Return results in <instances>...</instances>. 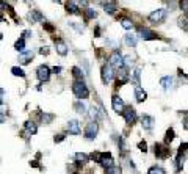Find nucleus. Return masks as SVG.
<instances>
[{"label": "nucleus", "mask_w": 188, "mask_h": 174, "mask_svg": "<svg viewBox=\"0 0 188 174\" xmlns=\"http://www.w3.org/2000/svg\"><path fill=\"white\" fill-rule=\"evenodd\" d=\"M72 91H74V94H75L79 99H86V97L89 96V89H88V86H86L82 80H75V82H74Z\"/></svg>", "instance_id": "f257e3e1"}, {"label": "nucleus", "mask_w": 188, "mask_h": 174, "mask_svg": "<svg viewBox=\"0 0 188 174\" xmlns=\"http://www.w3.org/2000/svg\"><path fill=\"white\" fill-rule=\"evenodd\" d=\"M122 58H124V57H122L119 52L114 50V52L111 54V57H110V64H108V66H110L111 69L114 67V69H118V71L122 69V67H124V61H122Z\"/></svg>", "instance_id": "f03ea898"}, {"label": "nucleus", "mask_w": 188, "mask_h": 174, "mask_svg": "<svg viewBox=\"0 0 188 174\" xmlns=\"http://www.w3.org/2000/svg\"><path fill=\"white\" fill-rule=\"evenodd\" d=\"M121 115L124 116V119H126V122H127V124H130V126H133V124H135V121H136V111H135V108L127 107V108H124V110H122V113H121Z\"/></svg>", "instance_id": "7ed1b4c3"}, {"label": "nucleus", "mask_w": 188, "mask_h": 174, "mask_svg": "<svg viewBox=\"0 0 188 174\" xmlns=\"http://www.w3.org/2000/svg\"><path fill=\"white\" fill-rule=\"evenodd\" d=\"M97 132H99V126H97V122H89L88 126H86V130H85V137H86V140H94L96 138V135H97Z\"/></svg>", "instance_id": "20e7f679"}, {"label": "nucleus", "mask_w": 188, "mask_h": 174, "mask_svg": "<svg viewBox=\"0 0 188 174\" xmlns=\"http://www.w3.org/2000/svg\"><path fill=\"white\" fill-rule=\"evenodd\" d=\"M164 17H166V10H163V8L155 10V11H152V13L149 14V20L154 22V24H160Z\"/></svg>", "instance_id": "39448f33"}, {"label": "nucleus", "mask_w": 188, "mask_h": 174, "mask_svg": "<svg viewBox=\"0 0 188 174\" xmlns=\"http://www.w3.org/2000/svg\"><path fill=\"white\" fill-rule=\"evenodd\" d=\"M100 72H102V82L105 83V85H108L111 80H113V69L108 66V64H104L102 66V69H100Z\"/></svg>", "instance_id": "423d86ee"}, {"label": "nucleus", "mask_w": 188, "mask_h": 174, "mask_svg": "<svg viewBox=\"0 0 188 174\" xmlns=\"http://www.w3.org/2000/svg\"><path fill=\"white\" fill-rule=\"evenodd\" d=\"M111 105H113V110L116 111V113H122V110L126 108L124 107V101L118 96V94H114L113 97H111Z\"/></svg>", "instance_id": "0eeeda50"}, {"label": "nucleus", "mask_w": 188, "mask_h": 174, "mask_svg": "<svg viewBox=\"0 0 188 174\" xmlns=\"http://www.w3.org/2000/svg\"><path fill=\"white\" fill-rule=\"evenodd\" d=\"M36 74H38V79L41 82H47V80L50 79V69L47 67V66H44V64L36 69Z\"/></svg>", "instance_id": "6e6552de"}, {"label": "nucleus", "mask_w": 188, "mask_h": 174, "mask_svg": "<svg viewBox=\"0 0 188 174\" xmlns=\"http://www.w3.org/2000/svg\"><path fill=\"white\" fill-rule=\"evenodd\" d=\"M155 155L158 159H168L171 155V151L166 146H161V144H155Z\"/></svg>", "instance_id": "1a4fd4ad"}, {"label": "nucleus", "mask_w": 188, "mask_h": 174, "mask_svg": "<svg viewBox=\"0 0 188 174\" xmlns=\"http://www.w3.org/2000/svg\"><path fill=\"white\" fill-rule=\"evenodd\" d=\"M67 132L72 133V135H80L82 130H80V124H79L77 119H70L67 122Z\"/></svg>", "instance_id": "9d476101"}, {"label": "nucleus", "mask_w": 188, "mask_h": 174, "mask_svg": "<svg viewBox=\"0 0 188 174\" xmlns=\"http://www.w3.org/2000/svg\"><path fill=\"white\" fill-rule=\"evenodd\" d=\"M99 163H100L102 166H105V168L111 166V165H113V159H111V154H110V152L100 154V157H99Z\"/></svg>", "instance_id": "9b49d317"}, {"label": "nucleus", "mask_w": 188, "mask_h": 174, "mask_svg": "<svg viewBox=\"0 0 188 174\" xmlns=\"http://www.w3.org/2000/svg\"><path fill=\"white\" fill-rule=\"evenodd\" d=\"M66 11H67L69 14H79V13H80V8H79V5L75 3V0H70V2L66 3Z\"/></svg>", "instance_id": "f8f14e48"}, {"label": "nucleus", "mask_w": 188, "mask_h": 174, "mask_svg": "<svg viewBox=\"0 0 188 174\" xmlns=\"http://www.w3.org/2000/svg\"><path fill=\"white\" fill-rule=\"evenodd\" d=\"M139 35H141V38L143 39H158V36L154 33V32H151V30H147V28H139Z\"/></svg>", "instance_id": "ddd939ff"}, {"label": "nucleus", "mask_w": 188, "mask_h": 174, "mask_svg": "<svg viewBox=\"0 0 188 174\" xmlns=\"http://www.w3.org/2000/svg\"><path fill=\"white\" fill-rule=\"evenodd\" d=\"M135 97H136L138 102H144L146 99H147V94H146V91H144L143 88L136 86V88H135Z\"/></svg>", "instance_id": "4468645a"}, {"label": "nucleus", "mask_w": 188, "mask_h": 174, "mask_svg": "<svg viewBox=\"0 0 188 174\" xmlns=\"http://www.w3.org/2000/svg\"><path fill=\"white\" fill-rule=\"evenodd\" d=\"M141 122H143V127H144L146 130H151V129L154 127V118H152V116L144 115L143 119H141Z\"/></svg>", "instance_id": "2eb2a0df"}, {"label": "nucleus", "mask_w": 188, "mask_h": 174, "mask_svg": "<svg viewBox=\"0 0 188 174\" xmlns=\"http://www.w3.org/2000/svg\"><path fill=\"white\" fill-rule=\"evenodd\" d=\"M32 60H33V52H32V50L22 52V54H20V58H19V61H20L22 64H28Z\"/></svg>", "instance_id": "dca6fc26"}, {"label": "nucleus", "mask_w": 188, "mask_h": 174, "mask_svg": "<svg viewBox=\"0 0 188 174\" xmlns=\"http://www.w3.org/2000/svg\"><path fill=\"white\" fill-rule=\"evenodd\" d=\"M173 83H174V80H173V77H169V76L163 77V79L160 80V85L163 86V89H166V91L173 88Z\"/></svg>", "instance_id": "f3484780"}, {"label": "nucleus", "mask_w": 188, "mask_h": 174, "mask_svg": "<svg viewBox=\"0 0 188 174\" xmlns=\"http://www.w3.org/2000/svg\"><path fill=\"white\" fill-rule=\"evenodd\" d=\"M55 42H57V52L60 55H67V46L61 41H55Z\"/></svg>", "instance_id": "a211bd4d"}, {"label": "nucleus", "mask_w": 188, "mask_h": 174, "mask_svg": "<svg viewBox=\"0 0 188 174\" xmlns=\"http://www.w3.org/2000/svg\"><path fill=\"white\" fill-rule=\"evenodd\" d=\"M89 116H91V119H92L94 122H97V121L102 118V115L99 113V110H97L96 107H91V110H89Z\"/></svg>", "instance_id": "6ab92c4d"}, {"label": "nucleus", "mask_w": 188, "mask_h": 174, "mask_svg": "<svg viewBox=\"0 0 188 174\" xmlns=\"http://www.w3.org/2000/svg\"><path fill=\"white\" fill-rule=\"evenodd\" d=\"M25 129H27V132L32 133V135H35V133L38 132V127H36V124H35L33 121H27V122H25Z\"/></svg>", "instance_id": "aec40b11"}, {"label": "nucleus", "mask_w": 188, "mask_h": 174, "mask_svg": "<svg viewBox=\"0 0 188 174\" xmlns=\"http://www.w3.org/2000/svg\"><path fill=\"white\" fill-rule=\"evenodd\" d=\"M28 19H30L32 22H36V20H42L44 17H42V14H41L38 10H33V11L28 14Z\"/></svg>", "instance_id": "412c9836"}, {"label": "nucleus", "mask_w": 188, "mask_h": 174, "mask_svg": "<svg viewBox=\"0 0 188 174\" xmlns=\"http://www.w3.org/2000/svg\"><path fill=\"white\" fill-rule=\"evenodd\" d=\"M121 172H122L121 166H116V165H111V166L105 168V174H121Z\"/></svg>", "instance_id": "4be33fe9"}, {"label": "nucleus", "mask_w": 188, "mask_h": 174, "mask_svg": "<svg viewBox=\"0 0 188 174\" xmlns=\"http://www.w3.org/2000/svg\"><path fill=\"white\" fill-rule=\"evenodd\" d=\"M14 49H16L17 52H24V49H25V39H24V38L17 39L16 44H14Z\"/></svg>", "instance_id": "5701e85b"}, {"label": "nucleus", "mask_w": 188, "mask_h": 174, "mask_svg": "<svg viewBox=\"0 0 188 174\" xmlns=\"http://www.w3.org/2000/svg\"><path fill=\"white\" fill-rule=\"evenodd\" d=\"M126 42H127V46L135 47L138 41H136V36H135V35H126Z\"/></svg>", "instance_id": "b1692460"}, {"label": "nucleus", "mask_w": 188, "mask_h": 174, "mask_svg": "<svg viewBox=\"0 0 188 174\" xmlns=\"http://www.w3.org/2000/svg\"><path fill=\"white\" fill-rule=\"evenodd\" d=\"M74 108H75L79 113H85V111H86V105H85V102H82V101L75 102V104H74Z\"/></svg>", "instance_id": "393cba45"}, {"label": "nucleus", "mask_w": 188, "mask_h": 174, "mask_svg": "<svg viewBox=\"0 0 188 174\" xmlns=\"http://www.w3.org/2000/svg\"><path fill=\"white\" fill-rule=\"evenodd\" d=\"M147 174H166V171H164L163 168H160V166H152L147 171Z\"/></svg>", "instance_id": "a878e982"}, {"label": "nucleus", "mask_w": 188, "mask_h": 174, "mask_svg": "<svg viewBox=\"0 0 188 174\" xmlns=\"http://www.w3.org/2000/svg\"><path fill=\"white\" fill-rule=\"evenodd\" d=\"M72 74H74V77L77 79V80H83V72H82V69L80 67H72Z\"/></svg>", "instance_id": "bb28decb"}, {"label": "nucleus", "mask_w": 188, "mask_h": 174, "mask_svg": "<svg viewBox=\"0 0 188 174\" xmlns=\"http://www.w3.org/2000/svg\"><path fill=\"white\" fill-rule=\"evenodd\" d=\"M11 72L14 74L16 77H25V72H24L20 67H17V66H14V67H11Z\"/></svg>", "instance_id": "cd10ccee"}, {"label": "nucleus", "mask_w": 188, "mask_h": 174, "mask_svg": "<svg viewBox=\"0 0 188 174\" xmlns=\"http://www.w3.org/2000/svg\"><path fill=\"white\" fill-rule=\"evenodd\" d=\"M75 160H77L79 163H86V162H88V155H86V154H82V152H77V154H75Z\"/></svg>", "instance_id": "c85d7f7f"}, {"label": "nucleus", "mask_w": 188, "mask_h": 174, "mask_svg": "<svg viewBox=\"0 0 188 174\" xmlns=\"http://www.w3.org/2000/svg\"><path fill=\"white\" fill-rule=\"evenodd\" d=\"M121 25H122L126 30H130V28L133 27V24H132V20H129V19H122V20H121Z\"/></svg>", "instance_id": "c756f323"}, {"label": "nucleus", "mask_w": 188, "mask_h": 174, "mask_svg": "<svg viewBox=\"0 0 188 174\" xmlns=\"http://www.w3.org/2000/svg\"><path fill=\"white\" fill-rule=\"evenodd\" d=\"M104 10H105L108 14H114V13H116V7L111 5V3H107V5L104 7Z\"/></svg>", "instance_id": "7c9ffc66"}, {"label": "nucleus", "mask_w": 188, "mask_h": 174, "mask_svg": "<svg viewBox=\"0 0 188 174\" xmlns=\"http://www.w3.org/2000/svg\"><path fill=\"white\" fill-rule=\"evenodd\" d=\"M174 140V130L173 129H168V132H166V138H164V141L166 143H171Z\"/></svg>", "instance_id": "2f4dec72"}, {"label": "nucleus", "mask_w": 188, "mask_h": 174, "mask_svg": "<svg viewBox=\"0 0 188 174\" xmlns=\"http://www.w3.org/2000/svg\"><path fill=\"white\" fill-rule=\"evenodd\" d=\"M85 14H86V19H94V17H96V16H97V13H96V11H94V10H91V8H88Z\"/></svg>", "instance_id": "473e14b6"}, {"label": "nucleus", "mask_w": 188, "mask_h": 174, "mask_svg": "<svg viewBox=\"0 0 188 174\" xmlns=\"http://www.w3.org/2000/svg\"><path fill=\"white\" fill-rule=\"evenodd\" d=\"M180 8H182V11L188 10V0H180Z\"/></svg>", "instance_id": "72a5a7b5"}, {"label": "nucleus", "mask_w": 188, "mask_h": 174, "mask_svg": "<svg viewBox=\"0 0 188 174\" xmlns=\"http://www.w3.org/2000/svg\"><path fill=\"white\" fill-rule=\"evenodd\" d=\"M138 146H139V151H143V152H146V151H147V144H146V141H141Z\"/></svg>", "instance_id": "f704fd0d"}, {"label": "nucleus", "mask_w": 188, "mask_h": 174, "mask_svg": "<svg viewBox=\"0 0 188 174\" xmlns=\"http://www.w3.org/2000/svg\"><path fill=\"white\" fill-rule=\"evenodd\" d=\"M41 119H42L44 122H49V121L52 119V116H50V115H41Z\"/></svg>", "instance_id": "c9c22d12"}, {"label": "nucleus", "mask_w": 188, "mask_h": 174, "mask_svg": "<svg viewBox=\"0 0 188 174\" xmlns=\"http://www.w3.org/2000/svg\"><path fill=\"white\" fill-rule=\"evenodd\" d=\"M39 54H41V55H47V54H49V47H41Z\"/></svg>", "instance_id": "e433bc0d"}, {"label": "nucleus", "mask_w": 188, "mask_h": 174, "mask_svg": "<svg viewBox=\"0 0 188 174\" xmlns=\"http://www.w3.org/2000/svg\"><path fill=\"white\" fill-rule=\"evenodd\" d=\"M179 22H180V27H183V30H185V32H186V19H185V17H183V19H180V20H179Z\"/></svg>", "instance_id": "4c0bfd02"}, {"label": "nucleus", "mask_w": 188, "mask_h": 174, "mask_svg": "<svg viewBox=\"0 0 188 174\" xmlns=\"http://www.w3.org/2000/svg\"><path fill=\"white\" fill-rule=\"evenodd\" d=\"M63 140H64V135H57V137L53 138L55 143H60V141H63Z\"/></svg>", "instance_id": "58836bf2"}, {"label": "nucleus", "mask_w": 188, "mask_h": 174, "mask_svg": "<svg viewBox=\"0 0 188 174\" xmlns=\"http://www.w3.org/2000/svg\"><path fill=\"white\" fill-rule=\"evenodd\" d=\"M139 72H141L139 69L135 71V82H136V85H138V82H139Z\"/></svg>", "instance_id": "ea45409f"}, {"label": "nucleus", "mask_w": 188, "mask_h": 174, "mask_svg": "<svg viewBox=\"0 0 188 174\" xmlns=\"http://www.w3.org/2000/svg\"><path fill=\"white\" fill-rule=\"evenodd\" d=\"M44 28H45L47 32H53V27L50 25V24H44Z\"/></svg>", "instance_id": "a19ab883"}, {"label": "nucleus", "mask_w": 188, "mask_h": 174, "mask_svg": "<svg viewBox=\"0 0 188 174\" xmlns=\"http://www.w3.org/2000/svg\"><path fill=\"white\" fill-rule=\"evenodd\" d=\"M60 72H61V67L60 66H55L53 67V74H60Z\"/></svg>", "instance_id": "79ce46f5"}, {"label": "nucleus", "mask_w": 188, "mask_h": 174, "mask_svg": "<svg viewBox=\"0 0 188 174\" xmlns=\"http://www.w3.org/2000/svg\"><path fill=\"white\" fill-rule=\"evenodd\" d=\"M2 122H5V115L0 111V124H2Z\"/></svg>", "instance_id": "37998d69"}, {"label": "nucleus", "mask_w": 188, "mask_h": 174, "mask_svg": "<svg viewBox=\"0 0 188 174\" xmlns=\"http://www.w3.org/2000/svg\"><path fill=\"white\" fill-rule=\"evenodd\" d=\"M24 36H32V32H24Z\"/></svg>", "instance_id": "c03bdc74"}, {"label": "nucleus", "mask_w": 188, "mask_h": 174, "mask_svg": "<svg viewBox=\"0 0 188 174\" xmlns=\"http://www.w3.org/2000/svg\"><path fill=\"white\" fill-rule=\"evenodd\" d=\"M2 104H3V101H2V99H0V105H2Z\"/></svg>", "instance_id": "a18cd8bd"}, {"label": "nucleus", "mask_w": 188, "mask_h": 174, "mask_svg": "<svg viewBox=\"0 0 188 174\" xmlns=\"http://www.w3.org/2000/svg\"><path fill=\"white\" fill-rule=\"evenodd\" d=\"M2 19H3V17H2V14H0V22H2Z\"/></svg>", "instance_id": "49530a36"}, {"label": "nucleus", "mask_w": 188, "mask_h": 174, "mask_svg": "<svg viewBox=\"0 0 188 174\" xmlns=\"http://www.w3.org/2000/svg\"><path fill=\"white\" fill-rule=\"evenodd\" d=\"M0 39H2V33H0Z\"/></svg>", "instance_id": "de8ad7c7"}, {"label": "nucleus", "mask_w": 188, "mask_h": 174, "mask_svg": "<svg viewBox=\"0 0 188 174\" xmlns=\"http://www.w3.org/2000/svg\"><path fill=\"white\" fill-rule=\"evenodd\" d=\"M58 2H60V0H58Z\"/></svg>", "instance_id": "09e8293b"}]
</instances>
